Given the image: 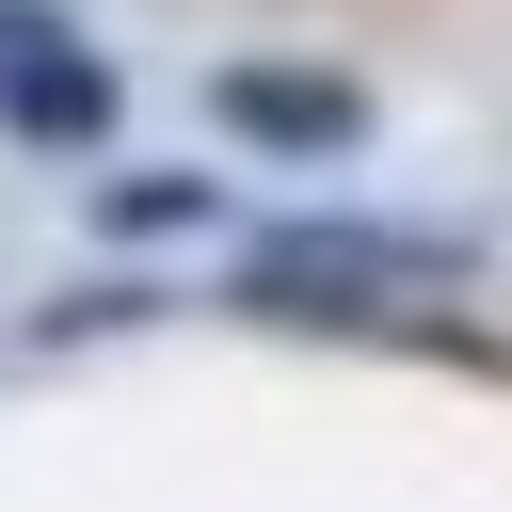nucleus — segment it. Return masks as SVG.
Segmentation results:
<instances>
[{
  "label": "nucleus",
  "mask_w": 512,
  "mask_h": 512,
  "mask_svg": "<svg viewBox=\"0 0 512 512\" xmlns=\"http://www.w3.org/2000/svg\"><path fill=\"white\" fill-rule=\"evenodd\" d=\"M416 288H464L448 224H272L240 240V320H400Z\"/></svg>",
  "instance_id": "obj_1"
},
{
  "label": "nucleus",
  "mask_w": 512,
  "mask_h": 512,
  "mask_svg": "<svg viewBox=\"0 0 512 512\" xmlns=\"http://www.w3.org/2000/svg\"><path fill=\"white\" fill-rule=\"evenodd\" d=\"M0 128H32V144H112V64H96L48 0H0Z\"/></svg>",
  "instance_id": "obj_2"
},
{
  "label": "nucleus",
  "mask_w": 512,
  "mask_h": 512,
  "mask_svg": "<svg viewBox=\"0 0 512 512\" xmlns=\"http://www.w3.org/2000/svg\"><path fill=\"white\" fill-rule=\"evenodd\" d=\"M208 112L240 144H288V160H352L368 144V80H336V64H224Z\"/></svg>",
  "instance_id": "obj_3"
},
{
  "label": "nucleus",
  "mask_w": 512,
  "mask_h": 512,
  "mask_svg": "<svg viewBox=\"0 0 512 512\" xmlns=\"http://www.w3.org/2000/svg\"><path fill=\"white\" fill-rule=\"evenodd\" d=\"M208 208H224L208 176H112V192H96V224H112V240H192Z\"/></svg>",
  "instance_id": "obj_4"
}]
</instances>
